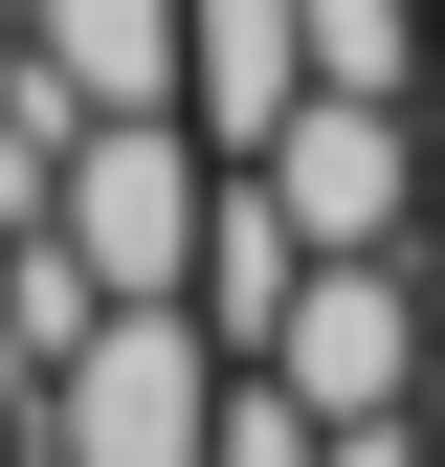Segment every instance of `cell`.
Masks as SVG:
<instances>
[{
	"label": "cell",
	"instance_id": "ba28073f",
	"mask_svg": "<svg viewBox=\"0 0 445 467\" xmlns=\"http://www.w3.org/2000/svg\"><path fill=\"white\" fill-rule=\"evenodd\" d=\"M89 312H111V289H89L67 223H0V379H67V357H89Z\"/></svg>",
	"mask_w": 445,
	"mask_h": 467
},
{
	"label": "cell",
	"instance_id": "277c9868",
	"mask_svg": "<svg viewBox=\"0 0 445 467\" xmlns=\"http://www.w3.org/2000/svg\"><path fill=\"white\" fill-rule=\"evenodd\" d=\"M201 201H222V156L179 134V111H89L45 223L89 245V289H179V267H201Z\"/></svg>",
	"mask_w": 445,
	"mask_h": 467
},
{
	"label": "cell",
	"instance_id": "8992f818",
	"mask_svg": "<svg viewBox=\"0 0 445 467\" xmlns=\"http://www.w3.org/2000/svg\"><path fill=\"white\" fill-rule=\"evenodd\" d=\"M290 267H312V223L245 179V156H222V201H201V267H179V312L222 334V357H267V312H290Z\"/></svg>",
	"mask_w": 445,
	"mask_h": 467
},
{
	"label": "cell",
	"instance_id": "7a4b0ae2",
	"mask_svg": "<svg viewBox=\"0 0 445 467\" xmlns=\"http://www.w3.org/2000/svg\"><path fill=\"white\" fill-rule=\"evenodd\" d=\"M267 379L312 400V423H401L445 379V312H423V245H312L290 312H267Z\"/></svg>",
	"mask_w": 445,
	"mask_h": 467
},
{
	"label": "cell",
	"instance_id": "4fadbf2b",
	"mask_svg": "<svg viewBox=\"0 0 445 467\" xmlns=\"http://www.w3.org/2000/svg\"><path fill=\"white\" fill-rule=\"evenodd\" d=\"M423 245H445V111H423Z\"/></svg>",
	"mask_w": 445,
	"mask_h": 467
},
{
	"label": "cell",
	"instance_id": "52a82bcc",
	"mask_svg": "<svg viewBox=\"0 0 445 467\" xmlns=\"http://www.w3.org/2000/svg\"><path fill=\"white\" fill-rule=\"evenodd\" d=\"M23 67H67V111H179V0H23Z\"/></svg>",
	"mask_w": 445,
	"mask_h": 467
},
{
	"label": "cell",
	"instance_id": "8fae6325",
	"mask_svg": "<svg viewBox=\"0 0 445 467\" xmlns=\"http://www.w3.org/2000/svg\"><path fill=\"white\" fill-rule=\"evenodd\" d=\"M201 467H312V400L267 379V357H222V423H201Z\"/></svg>",
	"mask_w": 445,
	"mask_h": 467
},
{
	"label": "cell",
	"instance_id": "6da1fadb",
	"mask_svg": "<svg viewBox=\"0 0 445 467\" xmlns=\"http://www.w3.org/2000/svg\"><path fill=\"white\" fill-rule=\"evenodd\" d=\"M23 423H45V467H201V423H222V334L179 312V289H111L89 357L23 379Z\"/></svg>",
	"mask_w": 445,
	"mask_h": 467
},
{
	"label": "cell",
	"instance_id": "ac0fdd59",
	"mask_svg": "<svg viewBox=\"0 0 445 467\" xmlns=\"http://www.w3.org/2000/svg\"><path fill=\"white\" fill-rule=\"evenodd\" d=\"M423 423H445V379H423Z\"/></svg>",
	"mask_w": 445,
	"mask_h": 467
},
{
	"label": "cell",
	"instance_id": "3957f363",
	"mask_svg": "<svg viewBox=\"0 0 445 467\" xmlns=\"http://www.w3.org/2000/svg\"><path fill=\"white\" fill-rule=\"evenodd\" d=\"M312 245H423V89H290L245 156Z\"/></svg>",
	"mask_w": 445,
	"mask_h": 467
},
{
	"label": "cell",
	"instance_id": "e0dca14e",
	"mask_svg": "<svg viewBox=\"0 0 445 467\" xmlns=\"http://www.w3.org/2000/svg\"><path fill=\"white\" fill-rule=\"evenodd\" d=\"M0 45H23V0H0Z\"/></svg>",
	"mask_w": 445,
	"mask_h": 467
},
{
	"label": "cell",
	"instance_id": "30bf717a",
	"mask_svg": "<svg viewBox=\"0 0 445 467\" xmlns=\"http://www.w3.org/2000/svg\"><path fill=\"white\" fill-rule=\"evenodd\" d=\"M312 23V89H423V0H290Z\"/></svg>",
	"mask_w": 445,
	"mask_h": 467
},
{
	"label": "cell",
	"instance_id": "9c48e42d",
	"mask_svg": "<svg viewBox=\"0 0 445 467\" xmlns=\"http://www.w3.org/2000/svg\"><path fill=\"white\" fill-rule=\"evenodd\" d=\"M67 134H89L67 67H23V45H0V223H45V201H67Z\"/></svg>",
	"mask_w": 445,
	"mask_h": 467
},
{
	"label": "cell",
	"instance_id": "9a60e30c",
	"mask_svg": "<svg viewBox=\"0 0 445 467\" xmlns=\"http://www.w3.org/2000/svg\"><path fill=\"white\" fill-rule=\"evenodd\" d=\"M0 445H23V379H0Z\"/></svg>",
	"mask_w": 445,
	"mask_h": 467
},
{
	"label": "cell",
	"instance_id": "2e32d148",
	"mask_svg": "<svg viewBox=\"0 0 445 467\" xmlns=\"http://www.w3.org/2000/svg\"><path fill=\"white\" fill-rule=\"evenodd\" d=\"M423 312H445V245H423Z\"/></svg>",
	"mask_w": 445,
	"mask_h": 467
},
{
	"label": "cell",
	"instance_id": "7c38bea8",
	"mask_svg": "<svg viewBox=\"0 0 445 467\" xmlns=\"http://www.w3.org/2000/svg\"><path fill=\"white\" fill-rule=\"evenodd\" d=\"M312 467H445V423L401 400V423H312Z\"/></svg>",
	"mask_w": 445,
	"mask_h": 467
},
{
	"label": "cell",
	"instance_id": "5b68a950",
	"mask_svg": "<svg viewBox=\"0 0 445 467\" xmlns=\"http://www.w3.org/2000/svg\"><path fill=\"white\" fill-rule=\"evenodd\" d=\"M290 89H312V23H290V0H179V134L201 156H267Z\"/></svg>",
	"mask_w": 445,
	"mask_h": 467
},
{
	"label": "cell",
	"instance_id": "5bb4252c",
	"mask_svg": "<svg viewBox=\"0 0 445 467\" xmlns=\"http://www.w3.org/2000/svg\"><path fill=\"white\" fill-rule=\"evenodd\" d=\"M423 111H445V0H423Z\"/></svg>",
	"mask_w": 445,
	"mask_h": 467
}]
</instances>
